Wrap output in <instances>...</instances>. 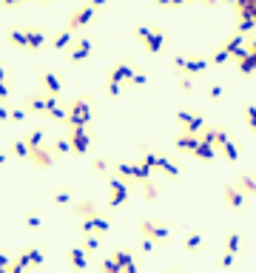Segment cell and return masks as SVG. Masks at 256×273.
Returning a JSON list of instances; mask_svg holds the SVG:
<instances>
[{
	"instance_id": "5",
	"label": "cell",
	"mask_w": 256,
	"mask_h": 273,
	"mask_svg": "<svg viewBox=\"0 0 256 273\" xmlns=\"http://www.w3.org/2000/svg\"><path fill=\"white\" fill-rule=\"evenodd\" d=\"M100 9V3H83V6H77L71 14H68V23H66V29L71 31H80L83 26H88L92 23V17H94V12Z\"/></svg>"
},
{
	"instance_id": "3",
	"label": "cell",
	"mask_w": 256,
	"mask_h": 273,
	"mask_svg": "<svg viewBox=\"0 0 256 273\" xmlns=\"http://www.w3.org/2000/svg\"><path fill=\"white\" fill-rule=\"evenodd\" d=\"M140 233H142L145 239H151V242H157V245L171 242V236H174L171 225L159 222V219H151V216H142V219H140Z\"/></svg>"
},
{
	"instance_id": "4",
	"label": "cell",
	"mask_w": 256,
	"mask_h": 273,
	"mask_svg": "<svg viewBox=\"0 0 256 273\" xmlns=\"http://www.w3.org/2000/svg\"><path fill=\"white\" fill-rule=\"evenodd\" d=\"M142 162L151 165L154 171H162L165 176H179V174H182V168H179L174 159L165 157V154H159V151H145V154H142Z\"/></svg>"
},
{
	"instance_id": "19",
	"label": "cell",
	"mask_w": 256,
	"mask_h": 273,
	"mask_svg": "<svg viewBox=\"0 0 256 273\" xmlns=\"http://www.w3.org/2000/svg\"><path fill=\"white\" fill-rule=\"evenodd\" d=\"M68 265H71L74 270H85V267H88V253H85L80 245L68 248Z\"/></svg>"
},
{
	"instance_id": "27",
	"label": "cell",
	"mask_w": 256,
	"mask_h": 273,
	"mask_svg": "<svg viewBox=\"0 0 256 273\" xmlns=\"http://www.w3.org/2000/svg\"><path fill=\"white\" fill-rule=\"evenodd\" d=\"M111 259L117 262V265H120V270H125V267H131L134 265V253H131V250L128 248H120V250H114V253H111Z\"/></svg>"
},
{
	"instance_id": "38",
	"label": "cell",
	"mask_w": 256,
	"mask_h": 273,
	"mask_svg": "<svg viewBox=\"0 0 256 273\" xmlns=\"http://www.w3.org/2000/svg\"><path fill=\"white\" fill-rule=\"evenodd\" d=\"M111 159L108 157H97V159H92V171L94 174H108V168H111Z\"/></svg>"
},
{
	"instance_id": "1",
	"label": "cell",
	"mask_w": 256,
	"mask_h": 273,
	"mask_svg": "<svg viewBox=\"0 0 256 273\" xmlns=\"http://www.w3.org/2000/svg\"><path fill=\"white\" fill-rule=\"evenodd\" d=\"M134 34H137V40L145 46L148 54H157V51H162V46H165V29H159V26H148V23H140V26L134 29Z\"/></svg>"
},
{
	"instance_id": "47",
	"label": "cell",
	"mask_w": 256,
	"mask_h": 273,
	"mask_svg": "<svg viewBox=\"0 0 256 273\" xmlns=\"http://www.w3.org/2000/svg\"><path fill=\"white\" fill-rule=\"evenodd\" d=\"M233 262H236V256H231V253H222V256H220V267H222V270L233 267Z\"/></svg>"
},
{
	"instance_id": "24",
	"label": "cell",
	"mask_w": 256,
	"mask_h": 273,
	"mask_svg": "<svg viewBox=\"0 0 256 273\" xmlns=\"http://www.w3.org/2000/svg\"><path fill=\"white\" fill-rule=\"evenodd\" d=\"M9 43L12 46H17V49H29V40H26V26H14V29L6 31Z\"/></svg>"
},
{
	"instance_id": "43",
	"label": "cell",
	"mask_w": 256,
	"mask_h": 273,
	"mask_svg": "<svg viewBox=\"0 0 256 273\" xmlns=\"http://www.w3.org/2000/svg\"><path fill=\"white\" fill-rule=\"evenodd\" d=\"M26 228H29V231H40V228H43L40 213H29V216H26Z\"/></svg>"
},
{
	"instance_id": "33",
	"label": "cell",
	"mask_w": 256,
	"mask_h": 273,
	"mask_svg": "<svg viewBox=\"0 0 256 273\" xmlns=\"http://www.w3.org/2000/svg\"><path fill=\"white\" fill-rule=\"evenodd\" d=\"M140 188H142V196H145V199H148V202H154V199H157V196H159V194H162V191H159V185H157V182H154V179L142 182Z\"/></svg>"
},
{
	"instance_id": "45",
	"label": "cell",
	"mask_w": 256,
	"mask_h": 273,
	"mask_svg": "<svg viewBox=\"0 0 256 273\" xmlns=\"http://www.w3.org/2000/svg\"><path fill=\"white\" fill-rule=\"evenodd\" d=\"M9 122H26V108H12L9 111Z\"/></svg>"
},
{
	"instance_id": "48",
	"label": "cell",
	"mask_w": 256,
	"mask_h": 273,
	"mask_svg": "<svg viewBox=\"0 0 256 273\" xmlns=\"http://www.w3.org/2000/svg\"><path fill=\"white\" fill-rule=\"evenodd\" d=\"M131 83H134V85H145V83H148V74H145V71H134Z\"/></svg>"
},
{
	"instance_id": "12",
	"label": "cell",
	"mask_w": 256,
	"mask_h": 273,
	"mask_svg": "<svg viewBox=\"0 0 256 273\" xmlns=\"http://www.w3.org/2000/svg\"><path fill=\"white\" fill-rule=\"evenodd\" d=\"M54 151H51V145L46 142V145H40V148H34V151H29V162L34 165V168H40V171H49L51 165H54Z\"/></svg>"
},
{
	"instance_id": "25",
	"label": "cell",
	"mask_w": 256,
	"mask_h": 273,
	"mask_svg": "<svg viewBox=\"0 0 256 273\" xmlns=\"http://www.w3.org/2000/svg\"><path fill=\"white\" fill-rule=\"evenodd\" d=\"M23 140H26V145H29V151H34V148H40V145H46V142H49V140H46V131H43V128H31Z\"/></svg>"
},
{
	"instance_id": "16",
	"label": "cell",
	"mask_w": 256,
	"mask_h": 273,
	"mask_svg": "<svg viewBox=\"0 0 256 273\" xmlns=\"http://www.w3.org/2000/svg\"><path fill=\"white\" fill-rule=\"evenodd\" d=\"M134 71H137V68L131 66V63H128V60H120L114 68H111V74H108V83H117V85H122V83H125V80H128V83H131V77H134Z\"/></svg>"
},
{
	"instance_id": "50",
	"label": "cell",
	"mask_w": 256,
	"mask_h": 273,
	"mask_svg": "<svg viewBox=\"0 0 256 273\" xmlns=\"http://www.w3.org/2000/svg\"><path fill=\"white\" fill-rule=\"evenodd\" d=\"M105 88H108V97H120V88H122V85H117V83H108V85H105Z\"/></svg>"
},
{
	"instance_id": "41",
	"label": "cell",
	"mask_w": 256,
	"mask_h": 273,
	"mask_svg": "<svg viewBox=\"0 0 256 273\" xmlns=\"http://www.w3.org/2000/svg\"><path fill=\"white\" fill-rule=\"evenodd\" d=\"M100 273H122V270H120V265H117L111 256H105V259L100 262Z\"/></svg>"
},
{
	"instance_id": "49",
	"label": "cell",
	"mask_w": 256,
	"mask_h": 273,
	"mask_svg": "<svg viewBox=\"0 0 256 273\" xmlns=\"http://www.w3.org/2000/svg\"><path fill=\"white\" fill-rule=\"evenodd\" d=\"M9 265H12V256H9L6 250H0V270H6Z\"/></svg>"
},
{
	"instance_id": "53",
	"label": "cell",
	"mask_w": 256,
	"mask_h": 273,
	"mask_svg": "<svg viewBox=\"0 0 256 273\" xmlns=\"http://www.w3.org/2000/svg\"><path fill=\"white\" fill-rule=\"evenodd\" d=\"M6 159H9V154H6V151H0V165H6Z\"/></svg>"
},
{
	"instance_id": "36",
	"label": "cell",
	"mask_w": 256,
	"mask_h": 273,
	"mask_svg": "<svg viewBox=\"0 0 256 273\" xmlns=\"http://www.w3.org/2000/svg\"><path fill=\"white\" fill-rule=\"evenodd\" d=\"M51 205H71V191L68 188H60L51 194Z\"/></svg>"
},
{
	"instance_id": "51",
	"label": "cell",
	"mask_w": 256,
	"mask_h": 273,
	"mask_svg": "<svg viewBox=\"0 0 256 273\" xmlns=\"http://www.w3.org/2000/svg\"><path fill=\"white\" fill-rule=\"evenodd\" d=\"M9 111L12 108H6V103H0V122H9Z\"/></svg>"
},
{
	"instance_id": "28",
	"label": "cell",
	"mask_w": 256,
	"mask_h": 273,
	"mask_svg": "<svg viewBox=\"0 0 256 273\" xmlns=\"http://www.w3.org/2000/svg\"><path fill=\"white\" fill-rule=\"evenodd\" d=\"M239 250H242V233H239V231H231V233L225 236V253L236 256Z\"/></svg>"
},
{
	"instance_id": "39",
	"label": "cell",
	"mask_w": 256,
	"mask_h": 273,
	"mask_svg": "<svg viewBox=\"0 0 256 273\" xmlns=\"http://www.w3.org/2000/svg\"><path fill=\"white\" fill-rule=\"evenodd\" d=\"M26 253H29V262H31V267H40L43 265V259H46V253H43V248H26Z\"/></svg>"
},
{
	"instance_id": "22",
	"label": "cell",
	"mask_w": 256,
	"mask_h": 273,
	"mask_svg": "<svg viewBox=\"0 0 256 273\" xmlns=\"http://www.w3.org/2000/svg\"><path fill=\"white\" fill-rule=\"evenodd\" d=\"M23 108L26 111H34V114H43V111H46V94H40V91L29 94V97L23 100Z\"/></svg>"
},
{
	"instance_id": "9",
	"label": "cell",
	"mask_w": 256,
	"mask_h": 273,
	"mask_svg": "<svg viewBox=\"0 0 256 273\" xmlns=\"http://www.w3.org/2000/svg\"><path fill=\"white\" fill-rule=\"evenodd\" d=\"M40 94H46V97H57V100H60V94H63V80L57 77L51 68H46V71L40 74Z\"/></svg>"
},
{
	"instance_id": "29",
	"label": "cell",
	"mask_w": 256,
	"mask_h": 273,
	"mask_svg": "<svg viewBox=\"0 0 256 273\" xmlns=\"http://www.w3.org/2000/svg\"><path fill=\"white\" fill-rule=\"evenodd\" d=\"M236 68H239V74H253L256 71V54H245V57H239L236 60Z\"/></svg>"
},
{
	"instance_id": "10",
	"label": "cell",
	"mask_w": 256,
	"mask_h": 273,
	"mask_svg": "<svg viewBox=\"0 0 256 273\" xmlns=\"http://www.w3.org/2000/svg\"><path fill=\"white\" fill-rule=\"evenodd\" d=\"M68 142L74 154H88L92 148V131L88 128H68Z\"/></svg>"
},
{
	"instance_id": "2",
	"label": "cell",
	"mask_w": 256,
	"mask_h": 273,
	"mask_svg": "<svg viewBox=\"0 0 256 273\" xmlns=\"http://www.w3.org/2000/svg\"><path fill=\"white\" fill-rule=\"evenodd\" d=\"M92 100L88 97H77L71 105H68V114H66V125L68 128H88L92 122Z\"/></svg>"
},
{
	"instance_id": "34",
	"label": "cell",
	"mask_w": 256,
	"mask_h": 273,
	"mask_svg": "<svg viewBox=\"0 0 256 273\" xmlns=\"http://www.w3.org/2000/svg\"><path fill=\"white\" fill-rule=\"evenodd\" d=\"M80 248H83L88 256H94V253H97V250H100V236H94V233H88V236H83V245H80Z\"/></svg>"
},
{
	"instance_id": "21",
	"label": "cell",
	"mask_w": 256,
	"mask_h": 273,
	"mask_svg": "<svg viewBox=\"0 0 256 273\" xmlns=\"http://www.w3.org/2000/svg\"><path fill=\"white\" fill-rule=\"evenodd\" d=\"M26 40H29V49L37 51L43 49V43H46V31L40 26H26Z\"/></svg>"
},
{
	"instance_id": "23",
	"label": "cell",
	"mask_w": 256,
	"mask_h": 273,
	"mask_svg": "<svg viewBox=\"0 0 256 273\" xmlns=\"http://www.w3.org/2000/svg\"><path fill=\"white\" fill-rule=\"evenodd\" d=\"M71 43H74V34L66 29V26H63V29L57 31L54 37H51V49H54V51H63V49H66V51H68V46H71Z\"/></svg>"
},
{
	"instance_id": "15",
	"label": "cell",
	"mask_w": 256,
	"mask_h": 273,
	"mask_svg": "<svg viewBox=\"0 0 256 273\" xmlns=\"http://www.w3.org/2000/svg\"><path fill=\"white\" fill-rule=\"evenodd\" d=\"M68 211H71L74 216L80 219V222H83V219H88V216H97V213H100V208H97V202H94L92 196H88V199L71 202V205H68Z\"/></svg>"
},
{
	"instance_id": "7",
	"label": "cell",
	"mask_w": 256,
	"mask_h": 273,
	"mask_svg": "<svg viewBox=\"0 0 256 273\" xmlns=\"http://www.w3.org/2000/svg\"><path fill=\"white\" fill-rule=\"evenodd\" d=\"M80 231H83V236H88V233H94V236H105V233L111 231V222H108V216L97 213V216H88V219H83V225H80Z\"/></svg>"
},
{
	"instance_id": "6",
	"label": "cell",
	"mask_w": 256,
	"mask_h": 273,
	"mask_svg": "<svg viewBox=\"0 0 256 273\" xmlns=\"http://www.w3.org/2000/svg\"><path fill=\"white\" fill-rule=\"evenodd\" d=\"M128 196H131V188H128V182H122L120 176L108 174V208H120V205H125Z\"/></svg>"
},
{
	"instance_id": "35",
	"label": "cell",
	"mask_w": 256,
	"mask_h": 273,
	"mask_svg": "<svg viewBox=\"0 0 256 273\" xmlns=\"http://www.w3.org/2000/svg\"><path fill=\"white\" fill-rule=\"evenodd\" d=\"M12 154H14L17 159H29V145H26L23 137H17V140L12 142Z\"/></svg>"
},
{
	"instance_id": "11",
	"label": "cell",
	"mask_w": 256,
	"mask_h": 273,
	"mask_svg": "<svg viewBox=\"0 0 256 273\" xmlns=\"http://www.w3.org/2000/svg\"><path fill=\"white\" fill-rule=\"evenodd\" d=\"M94 51V40L92 37H74V43L68 46V60L71 63H80V60H85V57Z\"/></svg>"
},
{
	"instance_id": "54",
	"label": "cell",
	"mask_w": 256,
	"mask_h": 273,
	"mask_svg": "<svg viewBox=\"0 0 256 273\" xmlns=\"http://www.w3.org/2000/svg\"><path fill=\"white\" fill-rule=\"evenodd\" d=\"M171 273H182V270H171Z\"/></svg>"
},
{
	"instance_id": "13",
	"label": "cell",
	"mask_w": 256,
	"mask_h": 273,
	"mask_svg": "<svg viewBox=\"0 0 256 273\" xmlns=\"http://www.w3.org/2000/svg\"><path fill=\"white\" fill-rule=\"evenodd\" d=\"M211 68V60L205 54H188V63H185V71L179 77H199Z\"/></svg>"
},
{
	"instance_id": "8",
	"label": "cell",
	"mask_w": 256,
	"mask_h": 273,
	"mask_svg": "<svg viewBox=\"0 0 256 273\" xmlns=\"http://www.w3.org/2000/svg\"><path fill=\"white\" fill-rule=\"evenodd\" d=\"M177 122L182 125V131H188V134H202V128H205L202 114L188 111V108H179V111H177Z\"/></svg>"
},
{
	"instance_id": "20",
	"label": "cell",
	"mask_w": 256,
	"mask_h": 273,
	"mask_svg": "<svg viewBox=\"0 0 256 273\" xmlns=\"http://www.w3.org/2000/svg\"><path fill=\"white\" fill-rule=\"evenodd\" d=\"M43 114L51 117V120H57V122H66L68 108H63V105L57 103V97H46V111H43Z\"/></svg>"
},
{
	"instance_id": "30",
	"label": "cell",
	"mask_w": 256,
	"mask_h": 273,
	"mask_svg": "<svg viewBox=\"0 0 256 273\" xmlns=\"http://www.w3.org/2000/svg\"><path fill=\"white\" fill-rule=\"evenodd\" d=\"M202 245H205V236H202L199 231H191L188 236H185V250H191V253H196Z\"/></svg>"
},
{
	"instance_id": "14",
	"label": "cell",
	"mask_w": 256,
	"mask_h": 273,
	"mask_svg": "<svg viewBox=\"0 0 256 273\" xmlns=\"http://www.w3.org/2000/svg\"><path fill=\"white\" fill-rule=\"evenodd\" d=\"M222 196H225V205L231 208V211H242V208H245V194L239 191L236 182H225Z\"/></svg>"
},
{
	"instance_id": "17",
	"label": "cell",
	"mask_w": 256,
	"mask_h": 273,
	"mask_svg": "<svg viewBox=\"0 0 256 273\" xmlns=\"http://www.w3.org/2000/svg\"><path fill=\"white\" fill-rule=\"evenodd\" d=\"M236 185L245 194V199H248V196H256V171H242V174L236 176Z\"/></svg>"
},
{
	"instance_id": "55",
	"label": "cell",
	"mask_w": 256,
	"mask_h": 273,
	"mask_svg": "<svg viewBox=\"0 0 256 273\" xmlns=\"http://www.w3.org/2000/svg\"><path fill=\"white\" fill-rule=\"evenodd\" d=\"M253 26H256V14H253Z\"/></svg>"
},
{
	"instance_id": "52",
	"label": "cell",
	"mask_w": 256,
	"mask_h": 273,
	"mask_svg": "<svg viewBox=\"0 0 256 273\" xmlns=\"http://www.w3.org/2000/svg\"><path fill=\"white\" fill-rule=\"evenodd\" d=\"M179 85H182V91H191V88H194V83H191V77H179Z\"/></svg>"
},
{
	"instance_id": "46",
	"label": "cell",
	"mask_w": 256,
	"mask_h": 273,
	"mask_svg": "<svg viewBox=\"0 0 256 273\" xmlns=\"http://www.w3.org/2000/svg\"><path fill=\"white\" fill-rule=\"evenodd\" d=\"M140 250H142V253H145V256H151L154 250H157V242H151V239H145V236H142V242H140Z\"/></svg>"
},
{
	"instance_id": "42",
	"label": "cell",
	"mask_w": 256,
	"mask_h": 273,
	"mask_svg": "<svg viewBox=\"0 0 256 273\" xmlns=\"http://www.w3.org/2000/svg\"><path fill=\"white\" fill-rule=\"evenodd\" d=\"M242 114H245V122H248V125L256 131V103H248V105H245Z\"/></svg>"
},
{
	"instance_id": "31",
	"label": "cell",
	"mask_w": 256,
	"mask_h": 273,
	"mask_svg": "<svg viewBox=\"0 0 256 273\" xmlns=\"http://www.w3.org/2000/svg\"><path fill=\"white\" fill-rule=\"evenodd\" d=\"M49 145H51V151H54V157H63V154L71 151V142H68V137H54Z\"/></svg>"
},
{
	"instance_id": "32",
	"label": "cell",
	"mask_w": 256,
	"mask_h": 273,
	"mask_svg": "<svg viewBox=\"0 0 256 273\" xmlns=\"http://www.w3.org/2000/svg\"><path fill=\"white\" fill-rule=\"evenodd\" d=\"M220 151L225 154V159H228V162H236V159H239V148H236V142H233L231 137H228V140L220 145Z\"/></svg>"
},
{
	"instance_id": "26",
	"label": "cell",
	"mask_w": 256,
	"mask_h": 273,
	"mask_svg": "<svg viewBox=\"0 0 256 273\" xmlns=\"http://www.w3.org/2000/svg\"><path fill=\"white\" fill-rule=\"evenodd\" d=\"M194 157L202 159V162H213V157H216V145H211V142H202L194 148Z\"/></svg>"
},
{
	"instance_id": "37",
	"label": "cell",
	"mask_w": 256,
	"mask_h": 273,
	"mask_svg": "<svg viewBox=\"0 0 256 273\" xmlns=\"http://www.w3.org/2000/svg\"><path fill=\"white\" fill-rule=\"evenodd\" d=\"M208 60H211V66H222L225 60H231V54L225 51V46H216V49H213V54L208 57Z\"/></svg>"
},
{
	"instance_id": "44",
	"label": "cell",
	"mask_w": 256,
	"mask_h": 273,
	"mask_svg": "<svg viewBox=\"0 0 256 273\" xmlns=\"http://www.w3.org/2000/svg\"><path fill=\"white\" fill-rule=\"evenodd\" d=\"M208 97H211V100H222V97H225V85H220V83L208 85Z\"/></svg>"
},
{
	"instance_id": "18",
	"label": "cell",
	"mask_w": 256,
	"mask_h": 273,
	"mask_svg": "<svg viewBox=\"0 0 256 273\" xmlns=\"http://www.w3.org/2000/svg\"><path fill=\"white\" fill-rule=\"evenodd\" d=\"M174 145H177L179 151H188V154H194V148L199 145V134H188V131H179L177 137H174Z\"/></svg>"
},
{
	"instance_id": "40",
	"label": "cell",
	"mask_w": 256,
	"mask_h": 273,
	"mask_svg": "<svg viewBox=\"0 0 256 273\" xmlns=\"http://www.w3.org/2000/svg\"><path fill=\"white\" fill-rule=\"evenodd\" d=\"M9 94H12V88L6 83V66H0V103H6Z\"/></svg>"
}]
</instances>
